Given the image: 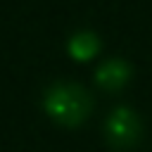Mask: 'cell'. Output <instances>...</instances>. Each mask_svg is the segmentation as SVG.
<instances>
[{
	"label": "cell",
	"instance_id": "cell-4",
	"mask_svg": "<svg viewBox=\"0 0 152 152\" xmlns=\"http://www.w3.org/2000/svg\"><path fill=\"white\" fill-rule=\"evenodd\" d=\"M66 48H69V55H71L74 59L86 62V59H90V57L100 50V40H97V36L90 33V31H78L76 36H71V40H69Z\"/></svg>",
	"mask_w": 152,
	"mask_h": 152
},
{
	"label": "cell",
	"instance_id": "cell-1",
	"mask_svg": "<svg viewBox=\"0 0 152 152\" xmlns=\"http://www.w3.org/2000/svg\"><path fill=\"white\" fill-rule=\"evenodd\" d=\"M48 116L62 126H78L90 114V95L76 83H55L43 100Z\"/></svg>",
	"mask_w": 152,
	"mask_h": 152
},
{
	"label": "cell",
	"instance_id": "cell-3",
	"mask_svg": "<svg viewBox=\"0 0 152 152\" xmlns=\"http://www.w3.org/2000/svg\"><path fill=\"white\" fill-rule=\"evenodd\" d=\"M131 76V66L124 59H109L97 69V83L107 90H119Z\"/></svg>",
	"mask_w": 152,
	"mask_h": 152
},
{
	"label": "cell",
	"instance_id": "cell-2",
	"mask_svg": "<svg viewBox=\"0 0 152 152\" xmlns=\"http://www.w3.org/2000/svg\"><path fill=\"white\" fill-rule=\"evenodd\" d=\"M140 133H142L140 119L128 107H116L104 124V135H107L109 145H114V147H133L138 142Z\"/></svg>",
	"mask_w": 152,
	"mask_h": 152
}]
</instances>
